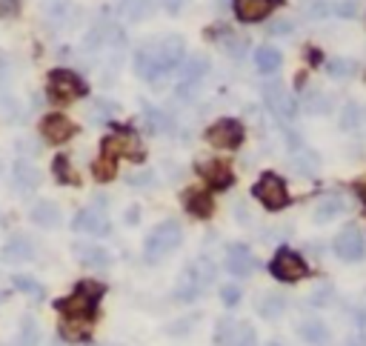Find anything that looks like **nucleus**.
Segmentation results:
<instances>
[{"label": "nucleus", "mask_w": 366, "mask_h": 346, "mask_svg": "<svg viewBox=\"0 0 366 346\" xmlns=\"http://www.w3.org/2000/svg\"><path fill=\"white\" fill-rule=\"evenodd\" d=\"M229 346H258L255 329L249 324H235V338H232Z\"/></svg>", "instance_id": "nucleus-37"}, {"label": "nucleus", "mask_w": 366, "mask_h": 346, "mask_svg": "<svg viewBox=\"0 0 366 346\" xmlns=\"http://www.w3.org/2000/svg\"><path fill=\"white\" fill-rule=\"evenodd\" d=\"M226 269H229L232 275H238V278H247V275L255 269V258H252L249 246L232 243V246L226 249Z\"/></svg>", "instance_id": "nucleus-16"}, {"label": "nucleus", "mask_w": 366, "mask_h": 346, "mask_svg": "<svg viewBox=\"0 0 366 346\" xmlns=\"http://www.w3.org/2000/svg\"><path fill=\"white\" fill-rule=\"evenodd\" d=\"M186 209L194 218H209L212 215V198L206 192H189L186 195Z\"/></svg>", "instance_id": "nucleus-28"}, {"label": "nucleus", "mask_w": 366, "mask_h": 346, "mask_svg": "<svg viewBox=\"0 0 366 346\" xmlns=\"http://www.w3.org/2000/svg\"><path fill=\"white\" fill-rule=\"evenodd\" d=\"M263 98H266V106H269V112L275 114V118L292 121V114H295V98L289 95L286 86H283L281 80L266 83V86H263Z\"/></svg>", "instance_id": "nucleus-7"}, {"label": "nucleus", "mask_w": 366, "mask_h": 346, "mask_svg": "<svg viewBox=\"0 0 366 346\" xmlns=\"http://www.w3.org/2000/svg\"><path fill=\"white\" fill-rule=\"evenodd\" d=\"M281 63H283V58H281V52L275 49V46H260V49L255 52V66L260 69V72H266V75L278 72Z\"/></svg>", "instance_id": "nucleus-25"}, {"label": "nucleus", "mask_w": 366, "mask_h": 346, "mask_svg": "<svg viewBox=\"0 0 366 346\" xmlns=\"http://www.w3.org/2000/svg\"><path fill=\"white\" fill-rule=\"evenodd\" d=\"M235 338V320H217V335H215V343L217 346H229Z\"/></svg>", "instance_id": "nucleus-40"}, {"label": "nucleus", "mask_w": 366, "mask_h": 346, "mask_svg": "<svg viewBox=\"0 0 366 346\" xmlns=\"http://www.w3.org/2000/svg\"><path fill=\"white\" fill-rule=\"evenodd\" d=\"M366 123V106L358 103V101H349L344 103V109H340V129H347V132H355Z\"/></svg>", "instance_id": "nucleus-20"}, {"label": "nucleus", "mask_w": 366, "mask_h": 346, "mask_svg": "<svg viewBox=\"0 0 366 346\" xmlns=\"http://www.w3.org/2000/svg\"><path fill=\"white\" fill-rule=\"evenodd\" d=\"M52 172H55V178H58L60 183H78V180H81V178L75 175V169H72V164H69V157H66V155L55 157Z\"/></svg>", "instance_id": "nucleus-34"}, {"label": "nucleus", "mask_w": 366, "mask_h": 346, "mask_svg": "<svg viewBox=\"0 0 366 346\" xmlns=\"http://www.w3.org/2000/svg\"><path fill=\"white\" fill-rule=\"evenodd\" d=\"M198 172L215 189H224L232 183V169H229V164H224V160H198Z\"/></svg>", "instance_id": "nucleus-14"}, {"label": "nucleus", "mask_w": 366, "mask_h": 346, "mask_svg": "<svg viewBox=\"0 0 366 346\" xmlns=\"http://www.w3.org/2000/svg\"><path fill=\"white\" fill-rule=\"evenodd\" d=\"M78 255L92 269H103V266L112 263V255H109L106 249H101V246H78Z\"/></svg>", "instance_id": "nucleus-27"}, {"label": "nucleus", "mask_w": 366, "mask_h": 346, "mask_svg": "<svg viewBox=\"0 0 366 346\" xmlns=\"http://www.w3.org/2000/svg\"><path fill=\"white\" fill-rule=\"evenodd\" d=\"M303 12H306L309 20H321V17L329 15V3H326V0H312V3H306Z\"/></svg>", "instance_id": "nucleus-41"}, {"label": "nucleus", "mask_w": 366, "mask_h": 346, "mask_svg": "<svg viewBox=\"0 0 366 346\" xmlns=\"http://www.w3.org/2000/svg\"><path fill=\"white\" fill-rule=\"evenodd\" d=\"M183 243V229L178 220H163L158 223L149 238H146V246H143V255L149 263H158L160 258H166L169 252H175L178 246Z\"/></svg>", "instance_id": "nucleus-3"}, {"label": "nucleus", "mask_w": 366, "mask_h": 346, "mask_svg": "<svg viewBox=\"0 0 366 346\" xmlns=\"http://www.w3.org/2000/svg\"><path fill=\"white\" fill-rule=\"evenodd\" d=\"M101 295H103V284H97V281H81L78 289L60 301V312L66 318H92L94 304H97V297H101Z\"/></svg>", "instance_id": "nucleus-4"}, {"label": "nucleus", "mask_w": 366, "mask_h": 346, "mask_svg": "<svg viewBox=\"0 0 366 346\" xmlns=\"http://www.w3.org/2000/svg\"><path fill=\"white\" fill-rule=\"evenodd\" d=\"M335 12H338L340 17H358L360 3H358V0H340V3L335 6Z\"/></svg>", "instance_id": "nucleus-42"}, {"label": "nucleus", "mask_w": 366, "mask_h": 346, "mask_svg": "<svg viewBox=\"0 0 366 346\" xmlns=\"http://www.w3.org/2000/svg\"><path fill=\"white\" fill-rule=\"evenodd\" d=\"M358 327H360V340H363V346H366V309L358 315Z\"/></svg>", "instance_id": "nucleus-48"}, {"label": "nucleus", "mask_w": 366, "mask_h": 346, "mask_svg": "<svg viewBox=\"0 0 366 346\" xmlns=\"http://www.w3.org/2000/svg\"><path fill=\"white\" fill-rule=\"evenodd\" d=\"M92 172H94V178H97V180H112V178H115V157L101 155V157L94 160Z\"/></svg>", "instance_id": "nucleus-38"}, {"label": "nucleus", "mask_w": 366, "mask_h": 346, "mask_svg": "<svg viewBox=\"0 0 366 346\" xmlns=\"http://www.w3.org/2000/svg\"><path fill=\"white\" fill-rule=\"evenodd\" d=\"M72 226H75V232H83V235H109V218L101 209L78 212V218L72 220Z\"/></svg>", "instance_id": "nucleus-13"}, {"label": "nucleus", "mask_w": 366, "mask_h": 346, "mask_svg": "<svg viewBox=\"0 0 366 346\" xmlns=\"http://www.w3.org/2000/svg\"><path fill=\"white\" fill-rule=\"evenodd\" d=\"M269 346H281V343H269Z\"/></svg>", "instance_id": "nucleus-50"}, {"label": "nucleus", "mask_w": 366, "mask_h": 346, "mask_svg": "<svg viewBox=\"0 0 366 346\" xmlns=\"http://www.w3.org/2000/svg\"><path fill=\"white\" fill-rule=\"evenodd\" d=\"M40 135L46 144H66L72 135H75V123H72L66 114H46L40 123Z\"/></svg>", "instance_id": "nucleus-12"}, {"label": "nucleus", "mask_w": 366, "mask_h": 346, "mask_svg": "<svg viewBox=\"0 0 366 346\" xmlns=\"http://www.w3.org/2000/svg\"><path fill=\"white\" fill-rule=\"evenodd\" d=\"M221 297H224L226 306H238V304H240V289H238V286H224Z\"/></svg>", "instance_id": "nucleus-44"}, {"label": "nucleus", "mask_w": 366, "mask_h": 346, "mask_svg": "<svg viewBox=\"0 0 366 346\" xmlns=\"http://www.w3.org/2000/svg\"><path fill=\"white\" fill-rule=\"evenodd\" d=\"M146 123H149L152 132H169L172 129V121H169V114L158 112V109H146Z\"/></svg>", "instance_id": "nucleus-39"}, {"label": "nucleus", "mask_w": 366, "mask_h": 346, "mask_svg": "<svg viewBox=\"0 0 366 346\" xmlns=\"http://www.w3.org/2000/svg\"><path fill=\"white\" fill-rule=\"evenodd\" d=\"M12 286H15L17 292H23V295H29V297H43V286H40L35 278H29V275H15V278H12Z\"/></svg>", "instance_id": "nucleus-33"}, {"label": "nucleus", "mask_w": 366, "mask_h": 346, "mask_svg": "<svg viewBox=\"0 0 366 346\" xmlns=\"http://www.w3.org/2000/svg\"><path fill=\"white\" fill-rule=\"evenodd\" d=\"M60 335L66 340H86L92 335V320L89 318H66L60 327Z\"/></svg>", "instance_id": "nucleus-23"}, {"label": "nucleus", "mask_w": 366, "mask_h": 346, "mask_svg": "<svg viewBox=\"0 0 366 346\" xmlns=\"http://www.w3.org/2000/svg\"><path fill=\"white\" fill-rule=\"evenodd\" d=\"M215 281V263L209 258H198L186 266V272L181 275L178 281V289H175V297L178 301H194L201 297Z\"/></svg>", "instance_id": "nucleus-2"}, {"label": "nucleus", "mask_w": 366, "mask_h": 346, "mask_svg": "<svg viewBox=\"0 0 366 346\" xmlns=\"http://www.w3.org/2000/svg\"><path fill=\"white\" fill-rule=\"evenodd\" d=\"M103 155L109 157H120V155H126V157H140L143 149H140V141H138V135L132 129H117L112 132L106 141H103Z\"/></svg>", "instance_id": "nucleus-8"}, {"label": "nucleus", "mask_w": 366, "mask_h": 346, "mask_svg": "<svg viewBox=\"0 0 366 346\" xmlns=\"http://www.w3.org/2000/svg\"><path fill=\"white\" fill-rule=\"evenodd\" d=\"M335 252H338V258L347 261V263L360 261L363 252H366V241H363V235H360V229H358V226H347L344 232H338V238H335Z\"/></svg>", "instance_id": "nucleus-9"}, {"label": "nucleus", "mask_w": 366, "mask_h": 346, "mask_svg": "<svg viewBox=\"0 0 366 346\" xmlns=\"http://www.w3.org/2000/svg\"><path fill=\"white\" fill-rule=\"evenodd\" d=\"M358 63L355 60H349V58H335V60H329V75L332 78H355L358 75Z\"/></svg>", "instance_id": "nucleus-32"}, {"label": "nucleus", "mask_w": 366, "mask_h": 346, "mask_svg": "<svg viewBox=\"0 0 366 346\" xmlns=\"http://www.w3.org/2000/svg\"><path fill=\"white\" fill-rule=\"evenodd\" d=\"M35 258V246L26 235H15L3 243V249H0V261L6 263H23V261H32Z\"/></svg>", "instance_id": "nucleus-15"}, {"label": "nucleus", "mask_w": 366, "mask_h": 346, "mask_svg": "<svg viewBox=\"0 0 366 346\" xmlns=\"http://www.w3.org/2000/svg\"><path fill=\"white\" fill-rule=\"evenodd\" d=\"M283 309H286V304H283V297H281V295H266V297H263V304L258 306L260 318H266V320L281 318V315H283Z\"/></svg>", "instance_id": "nucleus-31"}, {"label": "nucleus", "mask_w": 366, "mask_h": 346, "mask_svg": "<svg viewBox=\"0 0 366 346\" xmlns=\"http://www.w3.org/2000/svg\"><path fill=\"white\" fill-rule=\"evenodd\" d=\"M332 297H335V289L329 284H318L309 292V306H329Z\"/></svg>", "instance_id": "nucleus-36"}, {"label": "nucleus", "mask_w": 366, "mask_h": 346, "mask_svg": "<svg viewBox=\"0 0 366 346\" xmlns=\"http://www.w3.org/2000/svg\"><path fill=\"white\" fill-rule=\"evenodd\" d=\"M269 32H272V35H289V32H292V23H289V20H275L272 26H269Z\"/></svg>", "instance_id": "nucleus-45"}, {"label": "nucleus", "mask_w": 366, "mask_h": 346, "mask_svg": "<svg viewBox=\"0 0 366 346\" xmlns=\"http://www.w3.org/2000/svg\"><path fill=\"white\" fill-rule=\"evenodd\" d=\"M20 15V0H0V17Z\"/></svg>", "instance_id": "nucleus-43"}, {"label": "nucleus", "mask_w": 366, "mask_h": 346, "mask_svg": "<svg viewBox=\"0 0 366 346\" xmlns=\"http://www.w3.org/2000/svg\"><path fill=\"white\" fill-rule=\"evenodd\" d=\"M329 109H332V101H329L326 95H318V92H312V95L303 98V112H309V114H324V112H329Z\"/></svg>", "instance_id": "nucleus-35"}, {"label": "nucleus", "mask_w": 366, "mask_h": 346, "mask_svg": "<svg viewBox=\"0 0 366 346\" xmlns=\"http://www.w3.org/2000/svg\"><path fill=\"white\" fill-rule=\"evenodd\" d=\"M301 338L309 346H326L332 335H329V327L324 324V320H306V324L301 327Z\"/></svg>", "instance_id": "nucleus-22"}, {"label": "nucleus", "mask_w": 366, "mask_h": 346, "mask_svg": "<svg viewBox=\"0 0 366 346\" xmlns=\"http://www.w3.org/2000/svg\"><path fill=\"white\" fill-rule=\"evenodd\" d=\"M160 3H163V9H166L169 15H178V12L183 9L186 0H160Z\"/></svg>", "instance_id": "nucleus-46"}, {"label": "nucleus", "mask_w": 366, "mask_h": 346, "mask_svg": "<svg viewBox=\"0 0 366 346\" xmlns=\"http://www.w3.org/2000/svg\"><path fill=\"white\" fill-rule=\"evenodd\" d=\"M275 3H281V0H235V15L240 20H247V23L263 20L275 9Z\"/></svg>", "instance_id": "nucleus-17"}, {"label": "nucleus", "mask_w": 366, "mask_h": 346, "mask_svg": "<svg viewBox=\"0 0 366 346\" xmlns=\"http://www.w3.org/2000/svg\"><path fill=\"white\" fill-rule=\"evenodd\" d=\"M269 269H272L275 278L283 281V284H295V281H301L303 275H306V263H303V258L298 255V252H289V249L278 252Z\"/></svg>", "instance_id": "nucleus-6"}, {"label": "nucleus", "mask_w": 366, "mask_h": 346, "mask_svg": "<svg viewBox=\"0 0 366 346\" xmlns=\"http://www.w3.org/2000/svg\"><path fill=\"white\" fill-rule=\"evenodd\" d=\"M138 206H132V209H129V215H126V223H138Z\"/></svg>", "instance_id": "nucleus-49"}, {"label": "nucleus", "mask_w": 366, "mask_h": 346, "mask_svg": "<svg viewBox=\"0 0 366 346\" xmlns=\"http://www.w3.org/2000/svg\"><path fill=\"white\" fill-rule=\"evenodd\" d=\"M40 343V327L35 318H23L20 332H17V346H38Z\"/></svg>", "instance_id": "nucleus-29"}, {"label": "nucleus", "mask_w": 366, "mask_h": 346, "mask_svg": "<svg viewBox=\"0 0 366 346\" xmlns=\"http://www.w3.org/2000/svg\"><path fill=\"white\" fill-rule=\"evenodd\" d=\"M255 195L263 206H269V209H281V206H286V200H289L286 183L278 175H263L255 187Z\"/></svg>", "instance_id": "nucleus-11"}, {"label": "nucleus", "mask_w": 366, "mask_h": 346, "mask_svg": "<svg viewBox=\"0 0 366 346\" xmlns=\"http://www.w3.org/2000/svg\"><path fill=\"white\" fill-rule=\"evenodd\" d=\"M206 141L215 146V149H238L240 141H243V126L238 121H217L215 126H209L206 132Z\"/></svg>", "instance_id": "nucleus-10"}, {"label": "nucleus", "mask_w": 366, "mask_h": 346, "mask_svg": "<svg viewBox=\"0 0 366 346\" xmlns=\"http://www.w3.org/2000/svg\"><path fill=\"white\" fill-rule=\"evenodd\" d=\"M340 212H344V200H340V198H321L318 203H315V209H312V220L315 223H329Z\"/></svg>", "instance_id": "nucleus-21"}, {"label": "nucleus", "mask_w": 366, "mask_h": 346, "mask_svg": "<svg viewBox=\"0 0 366 346\" xmlns=\"http://www.w3.org/2000/svg\"><path fill=\"white\" fill-rule=\"evenodd\" d=\"M49 98L52 101H78L81 95H86V83L75 75V72H69V69H55V72H49Z\"/></svg>", "instance_id": "nucleus-5"}, {"label": "nucleus", "mask_w": 366, "mask_h": 346, "mask_svg": "<svg viewBox=\"0 0 366 346\" xmlns=\"http://www.w3.org/2000/svg\"><path fill=\"white\" fill-rule=\"evenodd\" d=\"M12 180H15V187L20 192H29L40 183V172H38L35 164H29V160H17V164L12 166Z\"/></svg>", "instance_id": "nucleus-18"}, {"label": "nucleus", "mask_w": 366, "mask_h": 346, "mask_svg": "<svg viewBox=\"0 0 366 346\" xmlns=\"http://www.w3.org/2000/svg\"><path fill=\"white\" fill-rule=\"evenodd\" d=\"M206 72H209V60L206 58H201V55L189 58L183 63V86H198Z\"/></svg>", "instance_id": "nucleus-24"}, {"label": "nucleus", "mask_w": 366, "mask_h": 346, "mask_svg": "<svg viewBox=\"0 0 366 346\" xmlns=\"http://www.w3.org/2000/svg\"><path fill=\"white\" fill-rule=\"evenodd\" d=\"M129 183H152V172H140V175H129Z\"/></svg>", "instance_id": "nucleus-47"}, {"label": "nucleus", "mask_w": 366, "mask_h": 346, "mask_svg": "<svg viewBox=\"0 0 366 346\" xmlns=\"http://www.w3.org/2000/svg\"><path fill=\"white\" fill-rule=\"evenodd\" d=\"M292 169L301 172V175H315V169H318V155L301 146V149H298V155L292 157Z\"/></svg>", "instance_id": "nucleus-30"}, {"label": "nucleus", "mask_w": 366, "mask_h": 346, "mask_svg": "<svg viewBox=\"0 0 366 346\" xmlns=\"http://www.w3.org/2000/svg\"><path fill=\"white\" fill-rule=\"evenodd\" d=\"M152 6H155V0H120V15L132 23H138V20L152 15Z\"/></svg>", "instance_id": "nucleus-26"}, {"label": "nucleus", "mask_w": 366, "mask_h": 346, "mask_svg": "<svg viewBox=\"0 0 366 346\" xmlns=\"http://www.w3.org/2000/svg\"><path fill=\"white\" fill-rule=\"evenodd\" d=\"M32 223L35 226H43V229H52L60 223V209H58V203L55 200H38L32 206V212H29Z\"/></svg>", "instance_id": "nucleus-19"}, {"label": "nucleus", "mask_w": 366, "mask_h": 346, "mask_svg": "<svg viewBox=\"0 0 366 346\" xmlns=\"http://www.w3.org/2000/svg\"><path fill=\"white\" fill-rule=\"evenodd\" d=\"M183 55H186L183 37L166 35L160 40L140 46V52L135 55V69L143 80H158V78L172 72V69H178L183 63Z\"/></svg>", "instance_id": "nucleus-1"}]
</instances>
